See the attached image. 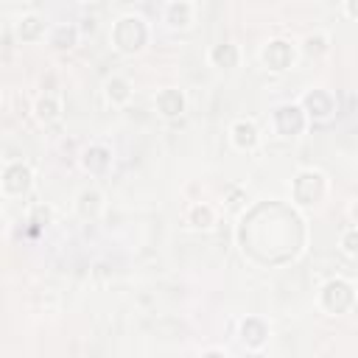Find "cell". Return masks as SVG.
I'll return each instance as SVG.
<instances>
[{"label": "cell", "instance_id": "1", "mask_svg": "<svg viewBox=\"0 0 358 358\" xmlns=\"http://www.w3.org/2000/svg\"><path fill=\"white\" fill-rule=\"evenodd\" d=\"M344 249H347V252H358V235H344Z\"/></svg>", "mask_w": 358, "mask_h": 358}]
</instances>
